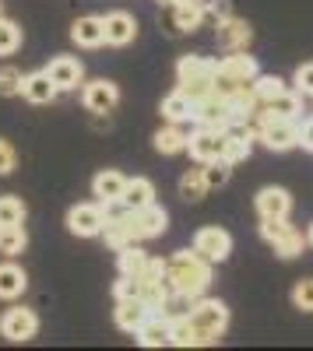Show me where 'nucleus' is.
Instances as JSON below:
<instances>
[{"instance_id":"9","label":"nucleus","mask_w":313,"mask_h":351,"mask_svg":"<svg viewBox=\"0 0 313 351\" xmlns=\"http://www.w3.org/2000/svg\"><path fill=\"white\" fill-rule=\"evenodd\" d=\"M67 228L81 239H92V236H102L106 228V211L102 204H74L67 211Z\"/></svg>"},{"instance_id":"6","label":"nucleus","mask_w":313,"mask_h":351,"mask_svg":"<svg viewBox=\"0 0 313 351\" xmlns=\"http://www.w3.org/2000/svg\"><path fill=\"white\" fill-rule=\"evenodd\" d=\"M127 221V232L134 243H145V239H155L169 228V215L159 208V204H148V208H137V211H127L124 215Z\"/></svg>"},{"instance_id":"2","label":"nucleus","mask_w":313,"mask_h":351,"mask_svg":"<svg viewBox=\"0 0 313 351\" xmlns=\"http://www.w3.org/2000/svg\"><path fill=\"white\" fill-rule=\"evenodd\" d=\"M176 88L194 99V102H201L215 92V60H208V56H180V64H176Z\"/></svg>"},{"instance_id":"29","label":"nucleus","mask_w":313,"mask_h":351,"mask_svg":"<svg viewBox=\"0 0 313 351\" xmlns=\"http://www.w3.org/2000/svg\"><path fill=\"white\" fill-rule=\"evenodd\" d=\"M250 152H253V137L250 134H243V130H229V134H225V162H229V165L246 162Z\"/></svg>"},{"instance_id":"1","label":"nucleus","mask_w":313,"mask_h":351,"mask_svg":"<svg viewBox=\"0 0 313 351\" xmlns=\"http://www.w3.org/2000/svg\"><path fill=\"white\" fill-rule=\"evenodd\" d=\"M165 278L173 281L180 299H201L211 285V260L197 250H180L165 260Z\"/></svg>"},{"instance_id":"23","label":"nucleus","mask_w":313,"mask_h":351,"mask_svg":"<svg viewBox=\"0 0 313 351\" xmlns=\"http://www.w3.org/2000/svg\"><path fill=\"white\" fill-rule=\"evenodd\" d=\"M187 137H190L187 123H169L152 141H155V152L159 155H180V152H187Z\"/></svg>"},{"instance_id":"15","label":"nucleus","mask_w":313,"mask_h":351,"mask_svg":"<svg viewBox=\"0 0 313 351\" xmlns=\"http://www.w3.org/2000/svg\"><path fill=\"white\" fill-rule=\"evenodd\" d=\"M46 74L53 77V84L60 88V92H74V88L84 81V67H81L78 56H53Z\"/></svg>"},{"instance_id":"43","label":"nucleus","mask_w":313,"mask_h":351,"mask_svg":"<svg viewBox=\"0 0 313 351\" xmlns=\"http://www.w3.org/2000/svg\"><path fill=\"white\" fill-rule=\"evenodd\" d=\"M306 239H310V246H313V225H310V232H306Z\"/></svg>"},{"instance_id":"33","label":"nucleus","mask_w":313,"mask_h":351,"mask_svg":"<svg viewBox=\"0 0 313 351\" xmlns=\"http://www.w3.org/2000/svg\"><path fill=\"white\" fill-rule=\"evenodd\" d=\"M21 46V28L8 18H0V56H11Z\"/></svg>"},{"instance_id":"42","label":"nucleus","mask_w":313,"mask_h":351,"mask_svg":"<svg viewBox=\"0 0 313 351\" xmlns=\"http://www.w3.org/2000/svg\"><path fill=\"white\" fill-rule=\"evenodd\" d=\"M299 148L313 152V120H306V123L299 127Z\"/></svg>"},{"instance_id":"26","label":"nucleus","mask_w":313,"mask_h":351,"mask_svg":"<svg viewBox=\"0 0 313 351\" xmlns=\"http://www.w3.org/2000/svg\"><path fill=\"white\" fill-rule=\"evenodd\" d=\"M28 288V278L18 263H0V299H18L21 291Z\"/></svg>"},{"instance_id":"20","label":"nucleus","mask_w":313,"mask_h":351,"mask_svg":"<svg viewBox=\"0 0 313 351\" xmlns=\"http://www.w3.org/2000/svg\"><path fill=\"white\" fill-rule=\"evenodd\" d=\"M124 186H127V176L117 172V169H102L95 180H92V193L99 197V204H113L124 197Z\"/></svg>"},{"instance_id":"16","label":"nucleus","mask_w":313,"mask_h":351,"mask_svg":"<svg viewBox=\"0 0 313 351\" xmlns=\"http://www.w3.org/2000/svg\"><path fill=\"white\" fill-rule=\"evenodd\" d=\"M253 208H257L261 218H289L292 197H289V190H281V186H264L257 197H253Z\"/></svg>"},{"instance_id":"27","label":"nucleus","mask_w":313,"mask_h":351,"mask_svg":"<svg viewBox=\"0 0 313 351\" xmlns=\"http://www.w3.org/2000/svg\"><path fill=\"white\" fill-rule=\"evenodd\" d=\"M162 116L169 123H187V120H194V99H187L180 88L173 95H165L162 99Z\"/></svg>"},{"instance_id":"18","label":"nucleus","mask_w":313,"mask_h":351,"mask_svg":"<svg viewBox=\"0 0 313 351\" xmlns=\"http://www.w3.org/2000/svg\"><path fill=\"white\" fill-rule=\"evenodd\" d=\"M102 21H106V43H109V46H130V43L137 39V21H134V14L113 11V14H106Z\"/></svg>"},{"instance_id":"21","label":"nucleus","mask_w":313,"mask_h":351,"mask_svg":"<svg viewBox=\"0 0 313 351\" xmlns=\"http://www.w3.org/2000/svg\"><path fill=\"white\" fill-rule=\"evenodd\" d=\"M134 337H137L141 348H162V344H169V313H152L145 319V327H141Z\"/></svg>"},{"instance_id":"30","label":"nucleus","mask_w":313,"mask_h":351,"mask_svg":"<svg viewBox=\"0 0 313 351\" xmlns=\"http://www.w3.org/2000/svg\"><path fill=\"white\" fill-rule=\"evenodd\" d=\"M25 246H28V232H25L21 221L18 225H0V253L18 256V253H25Z\"/></svg>"},{"instance_id":"13","label":"nucleus","mask_w":313,"mask_h":351,"mask_svg":"<svg viewBox=\"0 0 313 351\" xmlns=\"http://www.w3.org/2000/svg\"><path fill=\"white\" fill-rule=\"evenodd\" d=\"M155 309L145 302V299H117V309H113V319H117V327L127 330V334H137L145 327V319L152 316Z\"/></svg>"},{"instance_id":"38","label":"nucleus","mask_w":313,"mask_h":351,"mask_svg":"<svg viewBox=\"0 0 313 351\" xmlns=\"http://www.w3.org/2000/svg\"><path fill=\"white\" fill-rule=\"evenodd\" d=\"M113 295H117V299H141V278H134V274H120L117 288H113Z\"/></svg>"},{"instance_id":"28","label":"nucleus","mask_w":313,"mask_h":351,"mask_svg":"<svg viewBox=\"0 0 313 351\" xmlns=\"http://www.w3.org/2000/svg\"><path fill=\"white\" fill-rule=\"evenodd\" d=\"M208 180H205V165L201 169H187L183 176H180V197L183 200H190V204H197V200H205L208 197Z\"/></svg>"},{"instance_id":"36","label":"nucleus","mask_w":313,"mask_h":351,"mask_svg":"<svg viewBox=\"0 0 313 351\" xmlns=\"http://www.w3.org/2000/svg\"><path fill=\"white\" fill-rule=\"evenodd\" d=\"M21 81H25V74L18 71V67H0V95H21Z\"/></svg>"},{"instance_id":"22","label":"nucleus","mask_w":313,"mask_h":351,"mask_svg":"<svg viewBox=\"0 0 313 351\" xmlns=\"http://www.w3.org/2000/svg\"><path fill=\"white\" fill-rule=\"evenodd\" d=\"M169 344H176V348H201L205 337H201V330L190 324V316L180 313V316H169Z\"/></svg>"},{"instance_id":"34","label":"nucleus","mask_w":313,"mask_h":351,"mask_svg":"<svg viewBox=\"0 0 313 351\" xmlns=\"http://www.w3.org/2000/svg\"><path fill=\"white\" fill-rule=\"evenodd\" d=\"M253 92H257V99H261V106H264V102L275 99L278 92H286V81L275 77V74H257V81H253Z\"/></svg>"},{"instance_id":"10","label":"nucleus","mask_w":313,"mask_h":351,"mask_svg":"<svg viewBox=\"0 0 313 351\" xmlns=\"http://www.w3.org/2000/svg\"><path fill=\"white\" fill-rule=\"evenodd\" d=\"M39 330V316L36 309H25V306H14L8 309L4 316H0V337H8V341H32Z\"/></svg>"},{"instance_id":"4","label":"nucleus","mask_w":313,"mask_h":351,"mask_svg":"<svg viewBox=\"0 0 313 351\" xmlns=\"http://www.w3.org/2000/svg\"><path fill=\"white\" fill-rule=\"evenodd\" d=\"M261 236L275 246V253L281 260H292V256H299L310 246V239L296 225H289V218H261Z\"/></svg>"},{"instance_id":"11","label":"nucleus","mask_w":313,"mask_h":351,"mask_svg":"<svg viewBox=\"0 0 313 351\" xmlns=\"http://www.w3.org/2000/svg\"><path fill=\"white\" fill-rule=\"evenodd\" d=\"M81 102H84V109H89V112L106 116V112L117 109V102H120V88L113 84V81H106V77L89 81V84L81 88Z\"/></svg>"},{"instance_id":"17","label":"nucleus","mask_w":313,"mask_h":351,"mask_svg":"<svg viewBox=\"0 0 313 351\" xmlns=\"http://www.w3.org/2000/svg\"><path fill=\"white\" fill-rule=\"evenodd\" d=\"M21 95L32 102V106H49L56 95H60V88L53 84V77L46 71H36V74H25L21 81Z\"/></svg>"},{"instance_id":"39","label":"nucleus","mask_w":313,"mask_h":351,"mask_svg":"<svg viewBox=\"0 0 313 351\" xmlns=\"http://www.w3.org/2000/svg\"><path fill=\"white\" fill-rule=\"evenodd\" d=\"M296 92L299 95H313V60L296 71Z\"/></svg>"},{"instance_id":"7","label":"nucleus","mask_w":313,"mask_h":351,"mask_svg":"<svg viewBox=\"0 0 313 351\" xmlns=\"http://www.w3.org/2000/svg\"><path fill=\"white\" fill-rule=\"evenodd\" d=\"M187 152L197 165L205 162H215V158H225V134L222 130H211V127H197L190 130L187 137Z\"/></svg>"},{"instance_id":"40","label":"nucleus","mask_w":313,"mask_h":351,"mask_svg":"<svg viewBox=\"0 0 313 351\" xmlns=\"http://www.w3.org/2000/svg\"><path fill=\"white\" fill-rule=\"evenodd\" d=\"M14 162H18V155H14V148H11V141L0 137V176L14 172Z\"/></svg>"},{"instance_id":"41","label":"nucleus","mask_w":313,"mask_h":351,"mask_svg":"<svg viewBox=\"0 0 313 351\" xmlns=\"http://www.w3.org/2000/svg\"><path fill=\"white\" fill-rule=\"evenodd\" d=\"M205 11L211 21H222V18H229L233 8H229V0H205Z\"/></svg>"},{"instance_id":"14","label":"nucleus","mask_w":313,"mask_h":351,"mask_svg":"<svg viewBox=\"0 0 313 351\" xmlns=\"http://www.w3.org/2000/svg\"><path fill=\"white\" fill-rule=\"evenodd\" d=\"M208 21V11H205V0H183V4L169 8V25H173V32H197Z\"/></svg>"},{"instance_id":"19","label":"nucleus","mask_w":313,"mask_h":351,"mask_svg":"<svg viewBox=\"0 0 313 351\" xmlns=\"http://www.w3.org/2000/svg\"><path fill=\"white\" fill-rule=\"evenodd\" d=\"M71 39L78 43V46H84V49H95V46H102L106 43V21L102 18H78L74 25H71Z\"/></svg>"},{"instance_id":"3","label":"nucleus","mask_w":313,"mask_h":351,"mask_svg":"<svg viewBox=\"0 0 313 351\" xmlns=\"http://www.w3.org/2000/svg\"><path fill=\"white\" fill-rule=\"evenodd\" d=\"M187 316H190V324L201 330L205 344H218V337L225 334V327H229V309H225V302H218V299H194Z\"/></svg>"},{"instance_id":"12","label":"nucleus","mask_w":313,"mask_h":351,"mask_svg":"<svg viewBox=\"0 0 313 351\" xmlns=\"http://www.w3.org/2000/svg\"><path fill=\"white\" fill-rule=\"evenodd\" d=\"M215 39H218V46H222L225 53H236V49H250V43H253V28H250V25H246L243 18L229 14V18L215 21Z\"/></svg>"},{"instance_id":"5","label":"nucleus","mask_w":313,"mask_h":351,"mask_svg":"<svg viewBox=\"0 0 313 351\" xmlns=\"http://www.w3.org/2000/svg\"><path fill=\"white\" fill-rule=\"evenodd\" d=\"M236 109H233V102L229 99H222V95H208V99H201V102H194V123L197 127H211V130H222V134H229L233 127H236Z\"/></svg>"},{"instance_id":"8","label":"nucleus","mask_w":313,"mask_h":351,"mask_svg":"<svg viewBox=\"0 0 313 351\" xmlns=\"http://www.w3.org/2000/svg\"><path fill=\"white\" fill-rule=\"evenodd\" d=\"M194 250L211 263H222L233 253V236L218 225H205V228H197V236H194Z\"/></svg>"},{"instance_id":"24","label":"nucleus","mask_w":313,"mask_h":351,"mask_svg":"<svg viewBox=\"0 0 313 351\" xmlns=\"http://www.w3.org/2000/svg\"><path fill=\"white\" fill-rule=\"evenodd\" d=\"M120 200H124L127 211H137V208H148V204H155V186H152V180H145V176H134V180H127Z\"/></svg>"},{"instance_id":"37","label":"nucleus","mask_w":313,"mask_h":351,"mask_svg":"<svg viewBox=\"0 0 313 351\" xmlns=\"http://www.w3.org/2000/svg\"><path fill=\"white\" fill-rule=\"evenodd\" d=\"M292 306L303 309V313H313V278L296 281V288H292Z\"/></svg>"},{"instance_id":"32","label":"nucleus","mask_w":313,"mask_h":351,"mask_svg":"<svg viewBox=\"0 0 313 351\" xmlns=\"http://www.w3.org/2000/svg\"><path fill=\"white\" fill-rule=\"evenodd\" d=\"M229 176H233V165L225 162V158H215V162H205V180H208V186L211 190H218V186H225L229 183Z\"/></svg>"},{"instance_id":"35","label":"nucleus","mask_w":313,"mask_h":351,"mask_svg":"<svg viewBox=\"0 0 313 351\" xmlns=\"http://www.w3.org/2000/svg\"><path fill=\"white\" fill-rule=\"evenodd\" d=\"M18 221H25V204L18 197L4 193L0 197V225H18Z\"/></svg>"},{"instance_id":"25","label":"nucleus","mask_w":313,"mask_h":351,"mask_svg":"<svg viewBox=\"0 0 313 351\" xmlns=\"http://www.w3.org/2000/svg\"><path fill=\"white\" fill-rule=\"evenodd\" d=\"M264 112H271V116H281V120H296V116L303 112V95L299 92H278L275 99H268L264 102Z\"/></svg>"},{"instance_id":"31","label":"nucleus","mask_w":313,"mask_h":351,"mask_svg":"<svg viewBox=\"0 0 313 351\" xmlns=\"http://www.w3.org/2000/svg\"><path fill=\"white\" fill-rule=\"evenodd\" d=\"M117 253H120V274H134V278L145 274L148 260H152L137 243H130V246H124V250H117Z\"/></svg>"}]
</instances>
